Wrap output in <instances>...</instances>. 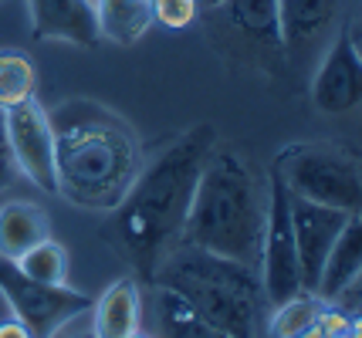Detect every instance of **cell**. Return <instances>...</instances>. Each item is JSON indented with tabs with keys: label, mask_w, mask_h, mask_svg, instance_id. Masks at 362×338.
<instances>
[{
	"label": "cell",
	"mask_w": 362,
	"mask_h": 338,
	"mask_svg": "<svg viewBox=\"0 0 362 338\" xmlns=\"http://www.w3.org/2000/svg\"><path fill=\"white\" fill-rule=\"evenodd\" d=\"M349 217L352 213H346V210H332V207H322V203H308L301 196H291V230H295L301 291L315 294L322 264H325L332 243L342 234Z\"/></svg>",
	"instance_id": "30bf717a"
},
{
	"label": "cell",
	"mask_w": 362,
	"mask_h": 338,
	"mask_svg": "<svg viewBox=\"0 0 362 338\" xmlns=\"http://www.w3.org/2000/svg\"><path fill=\"white\" fill-rule=\"evenodd\" d=\"M28 11L37 41H62L75 48H92L98 41L95 0H28Z\"/></svg>",
	"instance_id": "8fae6325"
},
{
	"label": "cell",
	"mask_w": 362,
	"mask_h": 338,
	"mask_svg": "<svg viewBox=\"0 0 362 338\" xmlns=\"http://www.w3.org/2000/svg\"><path fill=\"white\" fill-rule=\"evenodd\" d=\"M223 14V24L264 51H278L281 44V24H278V0H223L214 7Z\"/></svg>",
	"instance_id": "2e32d148"
},
{
	"label": "cell",
	"mask_w": 362,
	"mask_h": 338,
	"mask_svg": "<svg viewBox=\"0 0 362 338\" xmlns=\"http://www.w3.org/2000/svg\"><path fill=\"white\" fill-rule=\"evenodd\" d=\"M95 20H98V37L126 48L149 31L153 4L149 0H95Z\"/></svg>",
	"instance_id": "ac0fdd59"
},
{
	"label": "cell",
	"mask_w": 362,
	"mask_h": 338,
	"mask_svg": "<svg viewBox=\"0 0 362 338\" xmlns=\"http://www.w3.org/2000/svg\"><path fill=\"white\" fill-rule=\"evenodd\" d=\"M37 92V71L28 54L4 51L0 54V109H14L21 102L34 98Z\"/></svg>",
	"instance_id": "ffe728a7"
},
{
	"label": "cell",
	"mask_w": 362,
	"mask_h": 338,
	"mask_svg": "<svg viewBox=\"0 0 362 338\" xmlns=\"http://www.w3.org/2000/svg\"><path fill=\"white\" fill-rule=\"evenodd\" d=\"M153 284L176 291L204 322L230 338H261V325L268 322L271 308L257 271L193 243H176Z\"/></svg>",
	"instance_id": "277c9868"
},
{
	"label": "cell",
	"mask_w": 362,
	"mask_h": 338,
	"mask_svg": "<svg viewBox=\"0 0 362 338\" xmlns=\"http://www.w3.org/2000/svg\"><path fill=\"white\" fill-rule=\"evenodd\" d=\"M54 132V176L58 196L85 210H115L132 186L139 162V143L119 115L75 98L47 112Z\"/></svg>",
	"instance_id": "7a4b0ae2"
},
{
	"label": "cell",
	"mask_w": 362,
	"mask_h": 338,
	"mask_svg": "<svg viewBox=\"0 0 362 338\" xmlns=\"http://www.w3.org/2000/svg\"><path fill=\"white\" fill-rule=\"evenodd\" d=\"M223 0H197V7H210V11H214V7H221Z\"/></svg>",
	"instance_id": "4316f807"
},
{
	"label": "cell",
	"mask_w": 362,
	"mask_h": 338,
	"mask_svg": "<svg viewBox=\"0 0 362 338\" xmlns=\"http://www.w3.org/2000/svg\"><path fill=\"white\" fill-rule=\"evenodd\" d=\"M14 176H17V169H14V162H11V156L0 149V190H7L11 183H14Z\"/></svg>",
	"instance_id": "603a6c76"
},
{
	"label": "cell",
	"mask_w": 362,
	"mask_h": 338,
	"mask_svg": "<svg viewBox=\"0 0 362 338\" xmlns=\"http://www.w3.org/2000/svg\"><path fill=\"white\" fill-rule=\"evenodd\" d=\"M153 315H156V338H230L204 322L189 301H183L176 291L153 284Z\"/></svg>",
	"instance_id": "e0dca14e"
},
{
	"label": "cell",
	"mask_w": 362,
	"mask_h": 338,
	"mask_svg": "<svg viewBox=\"0 0 362 338\" xmlns=\"http://www.w3.org/2000/svg\"><path fill=\"white\" fill-rule=\"evenodd\" d=\"M359 274H362V220H359V213H352L346 220V227H342V234L332 243L325 264H322L315 294L322 301H332L352 281H359Z\"/></svg>",
	"instance_id": "5bb4252c"
},
{
	"label": "cell",
	"mask_w": 362,
	"mask_h": 338,
	"mask_svg": "<svg viewBox=\"0 0 362 338\" xmlns=\"http://www.w3.org/2000/svg\"><path fill=\"white\" fill-rule=\"evenodd\" d=\"M342 14V0H278L281 44L291 51L312 48Z\"/></svg>",
	"instance_id": "4fadbf2b"
},
{
	"label": "cell",
	"mask_w": 362,
	"mask_h": 338,
	"mask_svg": "<svg viewBox=\"0 0 362 338\" xmlns=\"http://www.w3.org/2000/svg\"><path fill=\"white\" fill-rule=\"evenodd\" d=\"M291 338H325V335H322L318 325H312V328H305V332H298V335H291Z\"/></svg>",
	"instance_id": "484cf974"
},
{
	"label": "cell",
	"mask_w": 362,
	"mask_h": 338,
	"mask_svg": "<svg viewBox=\"0 0 362 338\" xmlns=\"http://www.w3.org/2000/svg\"><path fill=\"white\" fill-rule=\"evenodd\" d=\"M153 4V20H159L163 28H170V31H183L193 24V17H197V0H149Z\"/></svg>",
	"instance_id": "7402d4cb"
},
{
	"label": "cell",
	"mask_w": 362,
	"mask_h": 338,
	"mask_svg": "<svg viewBox=\"0 0 362 338\" xmlns=\"http://www.w3.org/2000/svg\"><path fill=\"white\" fill-rule=\"evenodd\" d=\"M142 294L136 277H119L92 301V335L95 338H129L139 332Z\"/></svg>",
	"instance_id": "7c38bea8"
},
{
	"label": "cell",
	"mask_w": 362,
	"mask_h": 338,
	"mask_svg": "<svg viewBox=\"0 0 362 338\" xmlns=\"http://www.w3.org/2000/svg\"><path fill=\"white\" fill-rule=\"evenodd\" d=\"M75 338H95V335H92V332H85V335H75Z\"/></svg>",
	"instance_id": "83f0119b"
},
{
	"label": "cell",
	"mask_w": 362,
	"mask_h": 338,
	"mask_svg": "<svg viewBox=\"0 0 362 338\" xmlns=\"http://www.w3.org/2000/svg\"><path fill=\"white\" fill-rule=\"evenodd\" d=\"M0 298L14 311V318L31 338H54L64 325L92 311V298L68 284H41L17 267L14 260L0 258Z\"/></svg>",
	"instance_id": "8992f818"
},
{
	"label": "cell",
	"mask_w": 362,
	"mask_h": 338,
	"mask_svg": "<svg viewBox=\"0 0 362 338\" xmlns=\"http://www.w3.org/2000/svg\"><path fill=\"white\" fill-rule=\"evenodd\" d=\"M274 169L281 173L291 196L332 210L359 213L362 169L359 159L332 143H295L278 152Z\"/></svg>",
	"instance_id": "5b68a950"
},
{
	"label": "cell",
	"mask_w": 362,
	"mask_h": 338,
	"mask_svg": "<svg viewBox=\"0 0 362 338\" xmlns=\"http://www.w3.org/2000/svg\"><path fill=\"white\" fill-rule=\"evenodd\" d=\"M362 102V51L359 24L346 20L339 37L325 51L315 78H312V105L325 115H346Z\"/></svg>",
	"instance_id": "9c48e42d"
},
{
	"label": "cell",
	"mask_w": 362,
	"mask_h": 338,
	"mask_svg": "<svg viewBox=\"0 0 362 338\" xmlns=\"http://www.w3.org/2000/svg\"><path fill=\"white\" fill-rule=\"evenodd\" d=\"M21 271L41 281V284H64L68 281V251H64L58 241H41L37 247H31L24 258L14 260Z\"/></svg>",
	"instance_id": "44dd1931"
},
{
	"label": "cell",
	"mask_w": 362,
	"mask_h": 338,
	"mask_svg": "<svg viewBox=\"0 0 362 338\" xmlns=\"http://www.w3.org/2000/svg\"><path fill=\"white\" fill-rule=\"evenodd\" d=\"M51 237L47 213L31 200H11L0 207V258L17 260Z\"/></svg>",
	"instance_id": "9a60e30c"
},
{
	"label": "cell",
	"mask_w": 362,
	"mask_h": 338,
	"mask_svg": "<svg viewBox=\"0 0 362 338\" xmlns=\"http://www.w3.org/2000/svg\"><path fill=\"white\" fill-rule=\"evenodd\" d=\"M217 145L214 126H193L166 145L149 166H142L119 207L109 210L102 234L119 258L132 264L136 281L156 277L159 264L183 237L193 186L210 149Z\"/></svg>",
	"instance_id": "6da1fadb"
},
{
	"label": "cell",
	"mask_w": 362,
	"mask_h": 338,
	"mask_svg": "<svg viewBox=\"0 0 362 338\" xmlns=\"http://www.w3.org/2000/svg\"><path fill=\"white\" fill-rule=\"evenodd\" d=\"M268 217V183L234 149H210L193 186L180 243L204 247L257 271Z\"/></svg>",
	"instance_id": "3957f363"
},
{
	"label": "cell",
	"mask_w": 362,
	"mask_h": 338,
	"mask_svg": "<svg viewBox=\"0 0 362 338\" xmlns=\"http://www.w3.org/2000/svg\"><path fill=\"white\" fill-rule=\"evenodd\" d=\"M0 338H31V332L17 318H7V322H0Z\"/></svg>",
	"instance_id": "cb8c5ba5"
},
{
	"label": "cell",
	"mask_w": 362,
	"mask_h": 338,
	"mask_svg": "<svg viewBox=\"0 0 362 338\" xmlns=\"http://www.w3.org/2000/svg\"><path fill=\"white\" fill-rule=\"evenodd\" d=\"M342 338H359V335H342Z\"/></svg>",
	"instance_id": "f546056e"
},
{
	"label": "cell",
	"mask_w": 362,
	"mask_h": 338,
	"mask_svg": "<svg viewBox=\"0 0 362 338\" xmlns=\"http://www.w3.org/2000/svg\"><path fill=\"white\" fill-rule=\"evenodd\" d=\"M0 149L7 152V109H0Z\"/></svg>",
	"instance_id": "d4e9b609"
},
{
	"label": "cell",
	"mask_w": 362,
	"mask_h": 338,
	"mask_svg": "<svg viewBox=\"0 0 362 338\" xmlns=\"http://www.w3.org/2000/svg\"><path fill=\"white\" fill-rule=\"evenodd\" d=\"M257 271H261L257 277H261L268 308H278L281 301L301 294L295 230H291V193L274 166L268 176V217H264V241H261Z\"/></svg>",
	"instance_id": "52a82bcc"
},
{
	"label": "cell",
	"mask_w": 362,
	"mask_h": 338,
	"mask_svg": "<svg viewBox=\"0 0 362 338\" xmlns=\"http://www.w3.org/2000/svg\"><path fill=\"white\" fill-rule=\"evenodd\" d=\"M129 338H146V335H139V332H136V335H129Z\"/></svg>",
	"instance_id": "f1b7e54d"
},
{
	"label": "cell",
	"mask_w": 362,
	"mask_h": 338,
	"mask_svg": "<svg viewBox=\"0 0 362 338\" xmlns=\"http://www.w3.org/2000/svg\"><path fill=\"white\" fill-rule=\"evenodd\" d=\"M7 156L21 176H28L37 190L58 196L54 132L47 122V109H41L37 98L7 109Z\"/></svg>",
	"instance_id": "ba28073f"
},
{
	"label": "cell",
	"mask_w": 362,
	"mask_h": 338,
	"mask_svg": "<svg viewBox=\"0 0 362 338\" xmlns=\"http://www.w3.org/2000/svg\"><path fill=\"white\" fill-rule=\"evenodd\" d=\"M322 308L325 301L318 298V294H308V291H301L295 298H288L281 301L278 308H271V318H268V338H291L305 332V328H312L318 325V315H322Z\"/></svg>",
	"instance_id": "d6986e66"
},
{
	"label": "cell",
	"mask_w": 362,
	"mask_h": 338,
	"mask_svg": "<svg viewBox=\"0 0 362 338\" xmlns=\"http://www.w3.org/2000/svg\"><path fill=\"white\" fill-rule=\"evenodd\" d=\"M261 338H268V335H264V332H261Z\"/></svg>",
	"instance_id": "4dcf8cb0"
}]
</instances>
